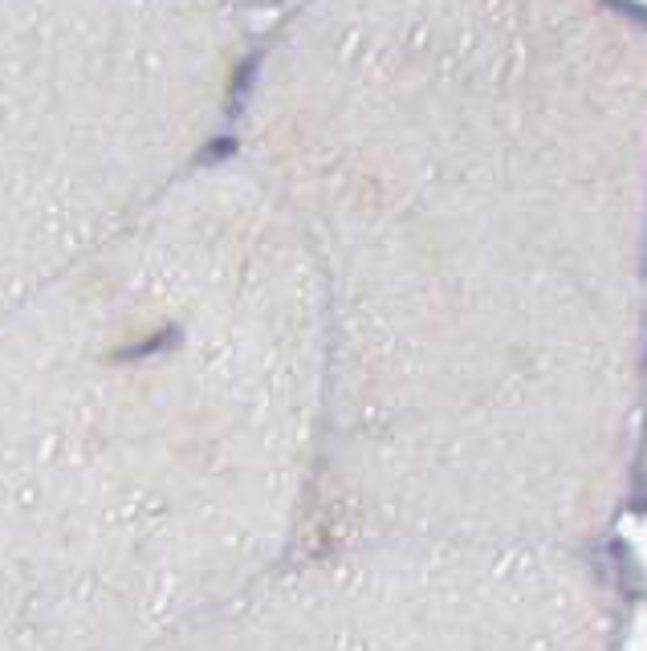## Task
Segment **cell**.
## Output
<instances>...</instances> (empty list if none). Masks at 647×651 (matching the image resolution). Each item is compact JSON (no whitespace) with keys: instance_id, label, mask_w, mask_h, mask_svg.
Masks as SVG:
<instances>
[{"instance_id":"obj_1","label":"cell","mask_w":647,"mask_h":651,"mask_svg":"<svg viewBox=\"0 0 647 651\" xmlns=\"http://www.w3.org/2000/svg\"><path fill=\"white\" fill-rule=\"evenodd\" d=\"M330 403L302 232L151 220L9 302L0 651H155L310 534Z\"/></svg>"},{"instance_id":"obj_2","label":"cell","mask_w":647,"mask_h":651,"mask_svg":"<svg viewBox=\"0 0 647 651\" xmlns=\"http://www.w3.org/2000/svg\"><path fill=\"white\" fill-rule=\"evenodd\" d=\"M599 546L391 534L293 550L155 651H619Z\"/></svg>"}]
</instances>
